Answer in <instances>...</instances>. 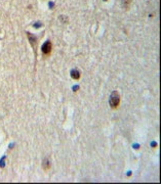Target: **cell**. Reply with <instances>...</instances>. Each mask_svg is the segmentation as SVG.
Masks as SVG:
<instances>
[{
  "label": "cell",
  "mask_w": 161,
  "mask_h": 184,
  "mask_svg": "<svg viewBox=\"0 0 161 184\" xmlns=\"http://www.w3.org/2000/svg\"><path fill=\"white\" fill-rule=\"evenodd\" d=\"M119 103H120V96L116 91H114L110 97V105H111L112 109H116V107H118Z\"/></svg>",
  "instance_id": "1"
},
{
  "label": "cell",
  "mask_w": 161,
  "mask_h": 184,
  "mask_svg": "<svg viewBox=\"0 0 161 184\" xmlns=\"http://www.w3.org/2000/svg\"><path fill=\"white\" fill-rule=\"evenodd\" d=\"M42 52L45 55L50 54V52H51V43H50V41H47V42L44 43V45L42 46Z\"/></svg>",
  "instance_id": "2"
},
{
  "label": "cell",
  "mask_w": 161,
  "mask_h": 184,
  "mask_svg": "<svg viewBox=\"0 0 161 184\" xmlns=\"http://www.w3.org/2000/svg\"><path fill=\"white\" fill-rule=\"evenodd\" d=\"M71 76H72L73 79L78 80L80 78V73L78 72V71H72V73H71Z\"/></svg>",
  "instance_id": "3"
},
{
  "label": "cell",
  "mask_w": 161,
  "mask_h": 184,
  "mask_svg": "<svg viewBox=\"0 0 161 184\" xmlns=\"http://www.w3.org/2000/svg\"><path fill=\"white\" fill-rule=\"evenodd\" d=\"M132 2V0H123V4H124V6H125L126 8L129 7V5H130Z\"/></svg>",
  "instance_id": "4"
},
{
  "label": "cell",
  "mask_w": 161,
  "mask_h": 184,
  "mask_svg": "<svg viewBox=\"0 0 161 184\" xmlns=\"http://www.w3.org/2000/svg\"><path fill=\"white\" fill-rule=\"evenodd\" d=\"M44 166H45V170H47V169H48V166H49V165H48V163H47V162H45Z\"/></svg>",
  "instance_id": "5"
},
{
  "label": "cell",
  "mask_w": 161,
  "mask_h": 184,
  "mask_svg": "<svg viewBox=\"0 0 161 184\" xmlns=\"http://www.w3.org/2000/svg\"><path fill=\"white\" fill-rule=\"evenodd\" d=\"M105 1H106V0H105Z\"/></svg>",
  "instance_id": "6"
}]
</instances>
